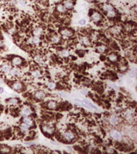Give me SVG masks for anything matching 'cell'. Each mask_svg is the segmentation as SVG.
<instances>
[{
	"instance_id": "cell-1",
	"label": "cell",
	"mask_w": 137,
	"mask_h": 154,
	"mask_svg": "<svg viewBox=\"0 0 137 154\" xmlns=\"http://www.w3.org/2000/svg\"><path fill=\"white\" fill-rule=\"evenodd\" d=\"M62 140L65 143H72L76 139V134L74 131L72 130H66L64 132H62Z\"/></svg>"
},
{
	"instance_id": "cell-2",
	"label": "cell",
	"mask_w": 137,
	"mask_h": 154,
	"mask_svg": "<svg viewBox=\"0 0 137 154\" xmlns=\"http://www.w3.org/2000/svg\"><path fill=\"white\" fill-rule=\"evenodd\" d=\"M90 19L95 23L99 24L103 21V15L100 11L92 10V11H91L90 13Z\"/></svg>"
},
{
	"instance_id": "cell-3",
	"label": "cell",
	"mask_w": 137,
	"mask_h": 154,
	"mask_svg": "<svg viewBox=\"0 0 137 154\" xmlns=\"http://www.w3.org/2000/svg\"><path fill=\"white\" fill-rule=\"evenodd\" d=\"M59 35H61L63 40H67L73 37L74 31L69 27H61L59 29Z\"/></svg>"
},
{
	"instance_id": "cell-4",
	"label": "cell",
	"mask_w": 137,
	"mask_h": 154,
	"mask_svg": "<svg viewBox=\"0 0 137 154\" xmlns=\"http://www.w3.org/2000/svg\"><path fill=\"white\" fill-rule=\"evenodd\" d=\"M41 130L46 137H52L55 133V127L50 124H43L41 125Z\"/></svg>"
},
{
	"instance_id": "cell-5",
	"label": "cell",
	"mask_w": 137,
	"mask_h": 154,
	"mask_svg": "<svg viewBox=\"0 0 137 154\" xmlns=\"http://www.w3.org/2000/svg\"><path fill=\"white\" fill-rule=\"evenodd\" d=\"M10 87L14 91L20 92L24 90V84L19 79H12L10 83Z\"/></svg>"
},
{
	"instance_id": "cell-6",
	"label": "cell",
	"mask_w": 137,
	"mask_h": 154,
	"mask_svg": "<svg viewBox=\"0 0 137 154\" xmlns=\"http://www.w3.org/2000/svg\"><path fill=\"white\" fill-rule=\"evenodd\" d=\"M109 136L113 140H115L117 142H120L121 140H123V138L121 132L117 129H111L109 131Z\"/></svg>"
},
{
	"instance_id": "cell-7",
	"label": "cell",
	"mask_w": 137,
	"mask_h": 154,
	"mask_svg": "<svg viewBox=\"0 0 137 154\" xmlns=\"http://www.w3.org/2000/svg\"><path fill=\"white\" fill-rule=\"evenodd\" d=\"M11 64L13 67H22L24 64V60L21 56L13 55L11 59Z\"/></svg>"
},
{
	"instance_id": "cell-8",
	"label": "cell",
	"mask_w": 137,
	"mask_h": 154,
	"mask_svg": "<svg viewBox=\"0 0 137 154\" xmlns=\"http://www.w3.org/2000/svg\"><path fill=\"white\" fill-rule=\"evenodd\" d=\"M19 114L22 116H31L33 114V110L31 106L28 104H24L22 106V108L19 109Z\"/></svg>"
},
{
	"instance_id": "cell-9",
	"label": "cell",
	"mask_w": 137,
	"mask_h": 154,
	"mask_svg": "<svg viewBox=\"0 0 137 154\" xmlns=\"http://www.w3.org/2000/svg\"><path fill=\"white\" fill-rule=\"evenodd\" d=\"M107 121L111 126H116L121 123V118L117 115H110L107 119Z\"/></svg>"
},
{
	"instance_id": "cell-10",
	"label": "cell",
	"mask_w": 137,
	"mask_h": 154,
	"mask_svg": "<svg viewBox=\"0 0 137 154\" xmlns=\"http://www.w3.org/2000/svg\"><path fill=\"white\" fill-rule=\"evenodd\" d=\"M117 62H118V66H117L118 70L121 72H127V70H128V66H127V63L124 58L119 59V60H118Z\"/></svg>"
},
{
	"instance_id": "cell-11",
	"label": "cell",
	"mask_w": 137,
	"mask_h": 154,
	"mask_svg": "<svg viewBox=\"0 0 137 154\" xmlns=\"http://www.w3.org/2000/svg\"><path fill=\"white\" fill-rule=\"evenodd\" d=\"M49 40L52 44L59 45L62 42V37L59 34H55V32H52L51 35L49 36Z\"/></svg>"
},
{
	"instance_id": "cell-12",
	"label": "cell",
	"mask_w": 137,
	"mask_h": 154,
	"mask_svg": "<svg viewBox=\"0 0 137 154\" xmlns=\"http://www.w3.org/2000/svg\"><path fill=\"white\" fill-rule=\"evenodd\" d=\"M33 97L34 99H35L36 100L42 101L44 100L47 98V94L43 90H37L33 93Z\"/></svg>"
},
{
	"instance_id": "cell-13",
	"label": "cell",
	"mask_w": 137,
	"mask_h": 154,
	"mask_svg": "<svg viewBox=\"0 0 137 154\" xmlns=\"http://www.w3.org/2000/svg\"><path fill=\"white\" fill-rule=\"evenodd\" d=\"M7 75H10L11 77H19L22 75V69H20L19 67H13L10 71V72L7 74Z\"/></svg>"
},
{
	"instance_id": "cell-14",
	"label": "cell",
	"mask_w": 137,
	"mask_h": 154,
	"mask_svg": "<svg viewBox=\"0 0 137 154\" xmlns=\"http://www.w3.org/2000/svg\"><path fill=\"white\" fill-rule=\"evenodd\" d=\"M46 108L49 110H56L59 108V103L56 100H50L46 103Z\"/></svg>"
},
{
	"instance_id": "cell-15",
	"label": "cell",
	"mask_w": 137,
	"mask_h": 154,
	"mask_svg": "<svg viewBox=\"0 0 137 154\" xmlns=\"http://www.w3.org/2000/svg\"><path fill=\"white\" fill-rule=\"evenodd\" d=\"M79 41L83 46L85 47H90L91 45V38H89L87 35H80L79 36Z\"/></svg>"
},
{
	"instance_id": "cell-16",
	"label": "cell",
	"mask_w": 137,
	"mask_h": 154,
	"mask_svg": "<svg viewBox=\"0 0 137 154\" xmlns=\"http://www.w3.org/2000/svg\"><path fill=\"white\" fill-rule=\"evenodd\" d=\"M22 122L24 123L25 125H26L30 128H32L34 126V125H35V121H34L33 118L31 117V116H23V118H22Z\"/></svg>"
},
{
	"instance_id": "cell-17",
	"label": "cell",
	"mask_w": 137,
	"mask_h": 154,
	"mask_svg": "<svg viewBox=\"0 0 137 154\" xmlns=\"http://www.w3.org/2000/svg\"><path fill=\"white\" fill-rule=\"evenodd\" d=\"M107 59L111 63H117V61L119 60V55H118L117 53L115 52H109L108 55H107Z\"/></svg>"
},
{
	"instance_id": "cell-18",
	"label": "cell",
	"mask_w": 137,
	"mask_h": 154,
	"mask_svg": "<svg viewBox=\"0 0 137 154\" xmlns=\"http://www.w3.org/2000/svg\"><path fill=\"white\" fill-rule=\"evenodd\" d=\"M11 64H10L8 63L5 62L2 65H0V72L5 75H7L11 69Z\"/></svg>"
},
{
	"instance_id": "cell-19",
	"label": "cell",
	"mask_w": 137,
	"mask_h": 154,
	"mask_svg": "<svg viewBox=\"0 0 137 154\" xmlns=\"http://www.w3.org/2000/svg\"><path fill=\"white\" fill-rule=\"evenodd\" d=\"M55 11L58 12L59 14H67V11L65 8L62 2H59L55 5Z\"/></svg>"
},
{
	"instance_id": "cell-20",
	"label": "cell",
	"mask_w": 137,
	"mask_h": 154,
	"mask_svg": "<svg viewBox=\"0 0 137 154\" xmlns=\"http://www.w3.org/2000/svg\"><path fill=\"white\" fill-rule=\"evenodd\" d=\"M7 103L9 106H11V107H16L20 103V100H19V98L17 97H11V98H8L6 100Z\"/></svg>"
},
{
	"instance_id": "cell-21",
	"label": "cell",
	"mask_w": 137,
	"mask_h": 154,
	"mask_svg": "<svg viewBox=\"0 0 137 154\" xmlns=\"http://www.w3.org/2000/svg\"><path fill=\"white\" fill-rule=\"evenodd\" d=\"M67 11H72L75 7V0H63L62 2Z\"/></svg>"
},
{
	"instance_id": "cell-22",
	"label": "cell",
	"mask_w": 137,
	"mask_h": 154,
	"mask_svg": "<svg viewBox=\"0 0 137 154\" xmlns=\"http://www.w3.org/2000/svg\"><path fill=\"white\" fill-rule=\"evenodd\" d=\"M81 104L84 107H86L87 108H90L92 110H97V107L86 99H84V100L81 99Z\"/></svg>"
},
{
	"instance_id": "cell-23",
	"label": "cell",
	"mask_w": 137,
	"mask_h": 154,
	"mask_svg": "<svg viewBox=\"0 0 137 154\" xmlns=\"http://www.w3.org/2000/svg\"><path fill=\"white\" fill-rule=\"evenodd\" d=\"M58 54H59V56L62 58V59H67L71 55L70 51L68 49H67V48H62V49H60L58 51Z\"/></svg>"
},
{
	"instance_id": "cell-24",
	"label": "cell",
	"mask_w": 137,
	"mask_h": 154,
	"mask_svg": "<svg viewBox=\"0 0 137 154\" xmlns=\"http://www.w3.org/2000/svg\"><path fill=\"white\" fill-rule=\"evenodd\" d=\"M100 8L101 10H102L103 12H105V13L106 12L109 11H111V10L115 9V7H113V5L109 3V2H104V3H102V4L100 5Z\"/></svg>"
},
{
	"instance_id": "cell-25",
	"label": "cell",
	"mask_w": 137,
	"mask_h": 154,
	"mask_svg": "<svg viewBox=\"0 0 137 154\" xmlns=\"http://www.w3.org/2000/svg\"><path fill=\"white\" fill-rule=\"evenodd\" d=\"M106 17L109 19H115L118 15V13H117V11L115 9H113V10H111L109 11L106 12Z\"/></svg>"
},
{
	"instance_id": "cell-26",
	"label": "cell",
	"mask_w": 137,
	"mask_h": 154,
	"mask_svg": "<svg viewBox=\"0 0 137 154\" xmlns=\"http://www.w3.org/2000/svg\"><path fill=\"white\" fill-rule=\"evenodd\" d=\"M43 29L42 26H36L32 31L33 36H36V37H41V35H43Z\"/></svg>"
},
{
	"instance_id": "cell-27",
	"label": "cell",
	"mask_w": 137,
	"mask_h": 154,
	"mask_svg": "<svg viewBox=\"0 0 137 154\" xmlns=\"http://www.w3.org/2000/svg\"><path fill=\"white\" fill-rule=\"evenodd\" d=\"M19 130L21 132L22 134H26V133H27V132H29V130H30V128H31L29 127V126H27L26 125H25L24 123L22 122L20 125H19Z\"/></svg>"
},
{
	"instance_id": "cell-28",
	"label": "cell",
	"mask_w": 137,
	"mask_h": 154,
	"mask_svg": "<svg viewBox=\"0 0 137 154\" xmlns=\"http://www.w3.org/2000/svg\"><path fill=\"white\" fill-rule=\"evenodd\" d=\"M31 76L35 78V79H39L42 77V72H40V70L39 69H32L31 70Z\"/></svg>"
},
{
	"instance_id": "cell-29",
	"label": "cell",
	"mask_w": 137,
	"mask_h": 154,
	"mask_svg": "<svg viewBox=\"0 0 137 154\" xmlns=\"http://www.w3.org/2000/svg\"><path fill=\"white\" fill-rule=\"evenodd\" d=\"M96 51L99 54H103L108 51V48L104 44H99V45H97L96 47Z\"/></svg>"
},
{
	"instance_id": "cell-30",
	"label": "cell",
	"mask_w": 137,
	"mask_h": 154,
	"mask_svg": "<svg viewBox=\"0 0 137 154\" xmlns=\"http://www.w3.org/2000/svg\"><path fill=\"white\" fill-rule=\"evenodd\" d=\"M34 60H35V62L37 64H44V60H43L42 55H39V54H35V55H34Z\"/></svg>"
},
{
	"instance_id": "cell-31",
	"label": "cell",
	"mask_w": 137,
	"mask_h": 154,
	"mask_svg": "<svg viewBox=\"0 0 137 154\" xmlns=\"http://www.w3.org/2000/svg\"><path fill=\"white\" fill-rule=\"evenodd\" d=\"M11 151V148L7 144H0V152L1 153H8Z\"/></svg>"
},
{
	"instance_id": "cell-32",
	"label": "cell",
	"mask_w": 137,
	"mask_h": 154,
	"mask_svg": "<svg viewBox=\"0 0 137 154\" xmlns=\"http://www.w3.org/2000/svg\"><path fill=\"white\" fill-rule=\"evenodd\" d=\"M47 87L50 90H55L57 88V84L55 81H48L47 83Z\"/></svg>"
},
{
	"instance_id": "cell-33",
	"label": "cell",
	"mask_w": 137,
	"mask_h": 154,
	"mask_svg": "<svg viewBox=\"0 0 137 154\" xmlns=\"http://www.w3.org/2000/svg\"><path fill=\"white\" fill-rule=\"evenodd\" d=\"M10 129V127L6 124H0V132H7Z\"/></svg>"
},
{
	"instance_id": "cell-34",
	"label": "cell",
	"mask_w": 137,
	"mask_h": 154,
	"mask_svg": "<svg viewBox=\"0 0 137 154\" xmlns=\"http://www.w3.org/2000/svg\"><path fill=\"white\" fill-rule=\"evenodd\" d=\"M15 4L19 7H25L26 5V2L25 0H17V2H15Z\"/></svg>"
},
{
	"instance_id": "cell-35",
	"label": "cell",
	"mask_w": 137,
	"mask_h": 154,
	"mask_svg": "<svg viewBox=\"0 0 137 154\" xmlns=\"http://www.w3.org/2000/svg\"><path fill=\"white\" fill-rule=\"evenodd\" d=\"M104 152H106V153H115V152H117V151H116L114 148L108 147V148H106V149H104Z\"/></svg>"
},
{
	"instance_id": "cell-36",
	"label": "cell",
	"mask_w": 137,
	"mask_h": 154,
	"mask_svg": "<svg viewBox=\"0 0 137 154\" xmlns=\"http://www.w3.org/2000/svg\"><path fill=\"white\" fill-rule=\"evenodd\" d=\"M128 75L132 78H135L136 76V69L135 68H131L130 70H128Z\"/></svg>"
},
{
	"instance_id": "cell-37",
	"label": "cell",
	"mask_w": 137,
	"mask_h": 154,
	"mask_svg": "<svg viewBox=\"0 0 137 154\" xmlns=\"http://www.w3.org/2000/svg\"><path fill=\"white\" fill-rule=\"evenodd\" d=\"M80 93H81L82 95H84V96H87L89 94V91L87 88H82L81 90H80Z\"/></svg>"
},
{
	"instance_id": "cell-38",
	"label": "cell",
	"mask_w": 137,
	"mask_h": 154,
	"mask_svg": "<svg viewBox=\"0 0 137 154\" xmlns=\"http://www.w3.org/2000/svg\"><path fill=\"white\" fill-rule=\"evenodd\" d=\"M79 25H81V26H84L86 24V20L84 19H80L79 20Z\"/></svg>"
},
{
	"instance_id": "cell-39",
	"label": "cell",
	"mask_w": 137,
	"mask_h": 154,
	"mask_svg": "<svg viewBox=\"0 0 137 154\" xmlns=\"http://www.w3.org/2000/svg\"><path fill=\"white\" fill-rule=\"evenodd\" d=\"M110 88H111L114 89V90H117L118 89V87L115 86V84H110Z\"/></svg>"
},
{
	"instance_id": "cell-40",
	"label": "cell",
	"mask_w": 137,
	"mask_h": 154,
	"mask_svg": "<svg viewBox=\"0 0 137 154\" xmlns=\"http://www.w3.org/2000/svg\"><path fill=\"white\" fill-rule=\"evenodd\" d=\"M86 1H87V2H90V3H93V2H97V1H98V0H86Z\"/></svg>"
},
{
	"instance_id": "cell-41",
	"label": "cell",
	"mask_w": 137,
	"mask_h": 154,
	"mask_svg": "<svg viewBox=\"0 0 137 154\" xmlns=\"http://www.w3.org/2000/svg\"><path fill=\"white\" fill-rule=\"evenodd\" d=\"M4 93V88H2V87H0V94H3Z\"/></svg>"
},
{
	"instance_id": "cell-42",
	"label": "cell",
	"mask_w": 137,
	"mask_h": 154,
	"mask_svg": "<svg viewBox=\"0 0 137 154\" xmlns=\"http://www.w3.org/2000/svg\"><path fill=\"white\" fill-rule=\"evenodd\" d=\"M50 143H51L52 144H55V145H58V144H59V143L54 141V140H50Z\"/></svg>"
},
{
	"instance_id": "cell-43",
	"label": "cell",
	"mask_w": 137,
	"mask_h": 154,
	"mask_svg": "<svg viewBox=\"0 0 137 154\" xmlns=\"http://www.w3.org/2000/svg\"><path fill=\"white\" fill-rule=\"evenodd\" d=\"M3 47V42H2V39H0V48Z\"/></svg>"
}]
</instances>
